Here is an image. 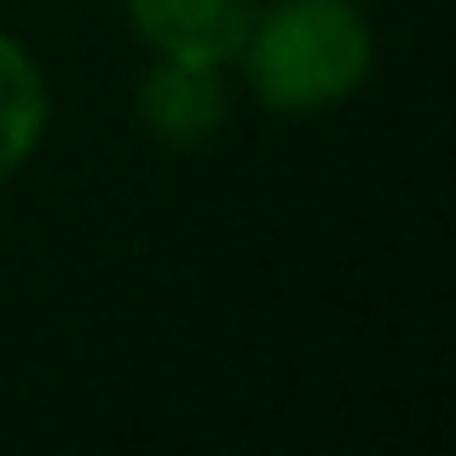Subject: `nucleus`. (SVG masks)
Returning <instances> with one entry per match:
<instances>
[{"label":"nucleus","instance_id":"obj_1","mask_svg":"<svg viewBox=\"0 0 456 456\" xmlns=\"http://www.w3.org/2000/svg\"><path fill=\"white\" fill-rule=\"evenodd\" d=\"M237 64L266 110L312 116L364 87L376 64V29L358 0H260Z\"/></svg>","mask_w":456,"mask_h":456},{"label":"nucleus","instance_id":"obj_2","mask_svg":"<svg viewBox=\"0 0 456 456\" xmlns=\"http://www.w3.org/2000/svg\"><path fill=\"white\" fill-rule=\"evenodd\" d=\"M139 122L156 145L167 151H197L232 122V81L225 64L202 58H162L139 81Z\"/></svg>","mask_w":456,"mask_h":456},{"label":"nucleus","instance_id":"obj_3","mask_svg":"<svg viewBox=\"0 0 456 456\" xmlns=\"http://www.w3.org/2000/svg\"><path fill=\"white\" fill-rule=\"evenodd\" d=\"M260 0H127L139 41L162 58H202V64H237Z\"/></svg>","mask_w":456,"mask_h":456},{"label":"nucleus","instance_id":"obj_4","mask_svg":"<svg viewBox=\"0 0 456 456\" xmlns=\"http://www.w3.org/2000/svg\"><path fill=\"white\" fill-rule=\"evenodd\" d=\"M46 116H53V93H46L41 64L23 53V41L0 29V179H12L35 156Z\"/></svg>","mask_w":456,"mask_h":456}]
</instances>
